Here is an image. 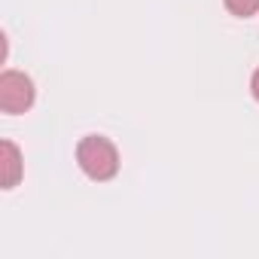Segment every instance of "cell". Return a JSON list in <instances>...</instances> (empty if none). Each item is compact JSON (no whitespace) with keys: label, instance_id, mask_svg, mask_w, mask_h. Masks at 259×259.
<instances>
[{"label":"cell","instance_id":"obj_1","mask_svg":"<svg viewBox=\"0 0 259 259\" xmlns=\"http://www.w3.org/2000/svg\"><path fill=\"white\" fill-rule=\"evenodd\" d=\"M76 165L82 168L85 177L104 183L119 174V150L110 138L104 135H89L76 144Z\"/></svg>","mask_w":259,"mask_h":259},{"label":"cell","instance_id":"obj_2","mask_svg":"<svg viewBox=\"0 0 259 259\" xmlns=\"http://www.w3.org/2000/svg\"><path fill=\"white\" fill-rule=\"evenodd\" d=\"M34 82L28 73L19 70H4L0 73V110L4 113H25L34 104Z\"/></svg>","mask_w":259,"mask_h":259},{"label":"cell","instance_id":"obj_3","mask_svg":"<svg viewBox=\"0 0 259 259\" xmlns=\"http://www.w3.org/2000/svg\"><path fill=\"white\" fill-rule=\"evenodd\" d=\"M0 168H4V189L19 186V180L25 174V165H22V153H19V147L13 141L0 144Z\"/></svg>","mask_w":259,"mask_h":259},{"label":"cell","instance_id":"obj_4","mask_svg":"<svg viewBox=\"0 0 259 259\" xmlns=\"http://www.w3.org/2000/svg\"><path fill=\"white\" fill-rule=\"evenodd\" d=\"M226 4V10L232 13V16H238V19H250L256 10H259V0H223Z\"/></svg>","mask_w":259,"mask_h":259},{"label":"cell","instance_id":"obj_5","mask_svg":"<svg viewBox=\"0 0 259 259\" xmlns=\"http://www.w3.org/2000/svg\"><path fill=\"white\" fill-rule=\"evenodd\" d=\"M250 92H253V98L259 101V67L253 70V76H250Z\"/></svg>","mask_w":259,"mask_h":259}]
</instances>
